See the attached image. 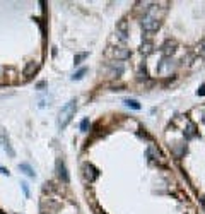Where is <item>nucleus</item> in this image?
Masks as SVG:
<instances>
[{
  "label": "nucleus",
  "mask_w": 205,
  "mask_h": 214,
  "mask_svg": "<svg viewBox=\"0 0 205 214\" xmlns=\"http://www.w3.org/2000/svg\"><path fill=\"white\" fill-rule=\"evenodd\" d=\"M118 34H120V39H127V22H120L118 24Z\"/></svg>",
  "instance_id": "39448f33"
},
{
  "label": "nucleus",
  "mask_w": 205,
  "mask_h": 214,
  "mask_svg": "<svg viewBox=\"0 0 205 214\" xmlns=\"http://www.w3.org/2000/svg\"><path fill=\"white\" fill-rule=\"evenodd\" d=\"M19 168H21V170H22V171H24V173H26L28 176H34V171H33V168H31L28 163H22V165H19Z\"/></svg>",
  "instance_id": "0eeeda50"
},
{
  "label": "nucleus",
  "mask_w": 205,
  "mask_h": 214,
  "mask_svg": "<svg viewBox=\"0 0 205 214\" xmlns=\"http://www.w3.org/2000/svg\"><path fill=\"white\" fill-rule=\"evenodd\" d=\"M74 113H75V99L68 101L67 105L62 108V111H60V117H58V127H60V128H65V127L68 125V122L72 120Z\"/></svg>",
  "instance_id": "f257e3e1"
},
{
  "label": "nucleus",
  "mask_w": 205,
  "mask_h": 214,
  "mask_svg": "<svg viewBox=\"0 0 205 214\" xmlns=\"http://www.w3.org/2000/svg\"><path fill=\"white\" fill-rule=\"evenodd\" d=\"M144 29L145 31H154L159 28V21L157 19H150V17H147V19H144Z\"/></svg>",
  "instance_id": "7ed1b4c3"
},
{
  "label": "nucleus",
  "mask_w": 205,
  "mask_h": 214,
  "mask_svg": "<svg viewBox=\"0 0 205 214\" xmlns=\"http://www.w3.org/2000/svg\"><path fill=\"white\" fill-rule=\"evenodd\" d=\"M115 55H116V58H128L130 57V51L125 48H116L115 50Z\"/></svg>",
  "instance_id": "423d86ee"
},
{
  "label": "nucleus",
  "mask_w": 205,
  "mask_h": 214,
  "mask_svg": "<svg viewBox=\"0 0 205 214\" xmlns=\"http://www.w3.org/2000/svg\"><path fill=\"white\" fill-rule=\"evenodd\" d=\"M87 57V53H79L77 57H75V63H80V60H84Z\"/></svg>",
  "instance_id": "f8f14e48"
},
{
  "label": "nucleus",
  "mask_w": 205,
  "mask_h": 214,
  "mask_svg": "<svg viewBox=\"0 0 205 214\" xmlns=\"http://www.w3.org/2000/svg\"><path fill=\"white\" fill-rule=\"evenodd\" d=\"M87 128H89V120L84 118V120L80 122V130H82V132H87Z\"/></svg>",
  "instance_id": "9b49d317"
},
{
  "label": "nucleus",
  "mask_w": 205,
  "mask_h": 214,
  "mask_svg": "<svg viewBox=\"0 0 205 214\" xmlns=\"http://www.w3.org/2000/svg\"><path fill=\"white\" fill-rule=\"evenodd\" d=\"M96 176H98V171H96L92 166H91V165L84 166V178H86L87 182H94V180H96Z\"/></svg>",
  "instance_id": "f03ea898"
},
{
  "label": "nucleus",
  "mask_w": 205,
  "mask_h": 214,
  "mask_svg": "<svg viewBox=\"0 0 205 214\" xmlns=\"http://www.w3.org/2000/svg\"><path fill=\"white\" fill-rule=\"evenodd\" d=\"M86 72H87V68H80L77 74H74V76H72V79H74V81H79V79L84 77V74H86Z\"/></svg>",
  "instance_id": "1a4fd4ad"
},
{
  "label": "nucleus",
  "mask_w": 205,
  "mask_h": 214,
  "mask_svg": "<svg viewBox=\"0 0 205 214\" xmlns=\"http://www.w3.org/2000/svg\"><path fill=\"white\" fill-rule=\"evenodd\" d=\"M21 185H22V190H24V194L29 195V188H28V183H21Z\"/></svg>",
  "instance_id": "2eb2a0df"
},
{
  "label": "nucleus",
  "mask_w": 205,
  "mask_h": 214,
  "mask_svg": "<svg viewBox=\"0 0 205 214\" xmlns=\"http://www.w3.org/2000/svg\"><path fill=\"white\" fill-rule=\"evenodd\" d=\"M125 105H127L128 108H133V110H138V108H140L138 101H135V99H127V101H125Z\"/></svg>",
  "instance_id": "6e6552de"
},
{
  "label": "nucleus",
  "mask_w": 205,
  "mask_h": 214,
  "mask_svg": "<svg viewBox=\"0 0 205 214\" xmlns=\"http://www.w3.org/2000/svg\"><path fill=\"white\" fill-rule=\"evenodd\" d=\"M196 93H198V96H205V84H204V86H202L200 89H198Z\"/></svg>",
  "instance_id": "4468645a"
},
{
  "label": "nucleus",
  "mask_w": 205,
  "mask_h": 214,
  "mask_svg": "<svg viewBox=\"0 0 205 214\" xmlns=\"http://www.w3.org/2000/svg\"><path fill=\"white\" fill-rule=\"evenodd\" d=\"M58 176L62 178L63 183H68V173L65 170V166H63V163H60V161H58Z\"/></svg>",
  "instance_id": "20e7f679"
},
{
  "label": "nucleus",
  "mask_w": 205,
  "mask_h": 214,
  "mask_svg": "<svg viewBox=\"0 0 205 214\" xmlns=\"http://www.w3.org/2000/svg\"><path fill=\"white\" fill-rule=\"evenodd\" d=\"M33 70H36V65H34V62H31L29 65L24 68V74H26V76H31V72H33Z\"/></svg>",
  "instance_id": "9d476101"
},
{
  "label": "nucleus",
  "mask_w": 205,
  "mask_h": 214,
  "mask_svg": "<svg viewBox=\"0 0 205 214\" xmlns=\"http://www.w3.org/2000/svg\"><path fill=\"white\" fill-rule=\"evenodd\" d=\"M142 53H150V45H149V43H145V45H144V46H142Z\"/></svg>",
  "instance_id": "ddd939ff"
}]
</instances>
